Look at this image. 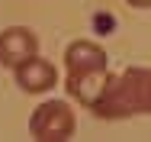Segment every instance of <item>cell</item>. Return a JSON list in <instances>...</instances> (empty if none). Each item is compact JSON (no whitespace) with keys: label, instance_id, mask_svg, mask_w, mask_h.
I'll return each mask as SVG.
<instances>
[{"label":"cell","instance_id":"7a4b0ae2","mask_svg":"<svg viewBox=\"0 0 151 142\" xmlns=\"http://www.w3.org/2000/svg\"><path fill=\"white\" fill-rule=\"evenodd\" d=\"M74 110L64 100L39 103L29 116V136L35 142H68L74 136Z\"/></svg>","mask_w":151,"mask_h":142},{"label":"cell","instance_id":"52a82bcc","mask_svg":"<svg viewBox=\"0 0 151 142\" xmlns=\"http://www.w3.org/2000/svg\"><path fill=\"white\" fill-rule=\"evenodd\" d=\"M129 7H151V0H125Z\"/></svg>","mask_w":151,"mask_h":142},{"label":"cell","instance_id":"5b68a950","mask_svg":"<svg viewBox=\"0 0 151 142\" xmlns=\"http://www.w3.org/2000/svg\"><path fill=\"white\" fill-rule=\"evenodd\" d=\"M13 78H16V84L23 87L26 94H45V90H52L58 84V71L39 55L23 61L19 68H13Z\"/></svg>","mask_w":151,"mask_h":142},{"label":"cell","instance_id":"3957f363","mask_svg":"<svg viewBox=\"0 0 151 142\" xmlns=\"http://www.w3.org/2000/svg\"><path fill=\"white\" fill-rule=\"evenodd\" d=\"M39 55V39L26 26H10L0 32V65L3 68H19L23 61Z\"/></svg>","mask_w":151,"mask_h":142},{"label":"cell","instance_id":"277c9868","mask_svg":"<svg viewBox=\"0 0 151 142\" xmlns=\"http://www.w3.org/2000/svg\"><path fill=\"white\" fill-rule=\"evenodd\" d=\"M64 68H68V78L106 71V52L93 42H71L64 49Z\"/></svg>","mask_w":151,"mask_h":142},{"label":"cell","instance_id":"6da1fadb","mask_svg":"<svg viewBox=\"0 0 151 142\" xmlns=\"http://www.w3.org/2000/svg\"><path fill=\"white\" fill-rule=\"evenodd\" d=\"M93 113L100 119L151 113V68H125L119 74H109V84L96 100Z\"/></svg>","mask_w":151,"mask_h":142},{"label":"cell","instance_id":"8992f818","mask_svg":"<svg viewBox=\"0 0 151 142\" xmlns=\"http://www.w3.org/2000/svg\"><path fill=\"white\" fill-rule=\"evenodd\" d=\"M93 26H96V29H113V16L100 13V16H93Z\"/></svg>","mask_w":151,"mask_h":142}]
</instances>
